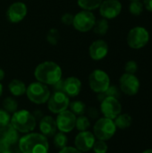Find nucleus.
<instances>
[{"mask_svg":"<svg viewBox=\"0 0 152 153\" xmlns=\"http://www.w3.org/2000/svg\"><path fill=\"white\" fill-rule=\"evenodd\" d=\"M63 72L58 64L53 61H45L39 64L34 70L35 79L46 85H54L62 79Z\"/></svg>","mask_w":152,"mask_h":153,"instance_id":"obj_1","label":"nucleus"},{"mask_svg":"<svg viewBox=\"0 0 152 153\" xmlns=\"http://www.w3.org/2000/svg\"><path fill=\"white\" fill-rule=\"evenodd\" d=\"M19 148L22 153H48L49 143L43 134L30 133L19 139Z\"/></svg>","mask_w":152,"mask_h":153,"instance_id":"obj_2","label":"nucleus"},{"mask_svg":"<svg viewBox=\"0 0 152 153\" xmlns=\"http://www.w3.org/2000/svg\"><path fill=\"white\" fill-rule=\"evenodd\" d=\"M37 119L30 111L26 109L17 110L11 117L10 125L20 133L28 134L32 132L36 127Z\"/></svg>","mask_w":152,"mask_h":153,"instance_id":"obj_3","label":"nucleus"},{"mask_svg":"<svg viewBox=\"0 0 152 153\" xmlns=\"http://www.w3.org/2000/svg\"><path fill=\"white\" fill-rule=\"evenodd\" d=\"M25 94L27 95V98L30 101L38 105L47 102L51 95L50 90L48 89L47 85L38 81L31 82L27 87Z\"/></svg>","mask_w":152,"mask_h":153,"instance_id":"obj_4","label":"nucleus"},{"mask_svg":"<svg viewBox=\"0 0 152 153\" xmlns=\"http://www.w3.org/2000/svg\"><path fill=\"white\" fill-rule=\"evenodd\" d=\"M116 132V126L114 120L101 117L99 118L93 126V134L98 140L108 141L111 139Z\"/></svg>","mask_w":152,"mask_h":153,"instance_id":"obj_5","label":"nucleus"},{"mask_svg":"<svg viewBox=\"0 0 152 153\" xmlns=\"http://www.w3.org/2000/svg\"><path fill=\"white\" fill-rule=\"evenodd\" d=\"M150 40L149 31L142 26H136L130 30L126 37L127 44L133 49H140L145 47Z\"/></svg>","mask_w":152,"mask_h":153,"instance_id":"obj_6","label":"nucleus"},{"mask_svg":"<svg viewBox=\"0 0 152 153\" xmlns=\"http://www.w3.org/2000/svg\"><path fill=\"white\" fill-rule=\"evenodd\" d=\"M89 85L92 91L98 94L102 93L110 86L109 75L101 69H96L89 76Z\"/></svg>","mask_w":152,"mask_h":153,"instance_id":"obj_7","label":"nucleus"},{"mask_svg":"<svg viewBox=\"0 0 152 153\" xmlns=\"http://www.w3.org/2000/svg\"><path fill=\"white\" fill-rule=\"evenodd\" d=\"M96 17L90 11L82 10L73 15V26L80 32H88L91 30L95 25Z\"/></svg>","mask_w":152,"mask_h":153,"instance_id":"obj_8","label":"nucleus"},{"mask_svg":"<svg viewBox=\"0 0 152 153\" xmlns=\"http://www.w3.org/2000/svg\"><path fill=\"white\" fill-rule=\"evenodd\" d=\"M70 99L63 91H54L47 100V108L54 114H59L69 108Z\"/></svg>","mask_w":152,"mask_h":153,"instance_id":"obj_9","label":"nucleus"},{"mask_svg":"<svg viewBox=\"0 0 152 153\" xmlns=\"http://www.w3.org/2000/svg\"><path fill=\"white\" fill-rule=\"evenodd\" d=\"M100 111L104 117L114 120L122 112V105L118 99L114 97H107L101 100Z\"/></svg>","mask_w":152,"mask_h":153,"instance_id":"obj_10","label":"nucleus"},{"mask_svg":"<svg viewBox=\"0 0 152 153\" xmlns=\"http://www.w3.org/2000/svg\"><path fill=\"white\" fill-rule=\"evenodd\" d=\"M140 81L134 75L125 73L119 79L120 91L128 96L136 95L140 90Z\"/></svg>","mask_w":152,"mask_h":153,"instance_id":"obj_11","label":"nucleus"},{"mask_svg":"<svg viewBox=\"0 0 152 153\" xmlns=\"http://www.w3.org/2000/svg\"><path fill=\"white\" fill-rule=\"evenodd\" d=\"M99 10L103 18L107 20L114 19L121 13L122 4L119 0H103Z\"/></svg>","mask_w":152,"mask_h":153,"instance_id":"obj_12","label":"nucleus"},{"mask_svg":"<svg viewBox=\"0 0 152 153\" xmlns=\"http://www.w3.org/2000/svg\"><path fill=\"white\" fill-rule=\"evenodd\" d=\"M75 122L76 116L67 109L57 114V117L56 119L57 129L65 134L70 133L73 130V128L75 127Z\"/></svg>","mask_w":152,"mask_h":153,"instance_id":"obj_13","label":"nucleus"},{"mask_svg":"<svg viewBox=\"0 0 152 153\" xmlns=\"http://www.w3.org/2000/svg\"><path fill=\"white\" fill-rule=\"evenodd\" d=\"M28 8L27 5L22 2H14L7 9L6 16L10 22L18 23L22 22L27 15Z\"/></svg>","mask_w":152,"mask_h":153,"instance_id":"obj_14","label":"nucleus"},{"mask_svg":"<svg viewBox=\"0 0 152 153\" xmlns=\"http://www.w3.org/2000/svg\"><path fill=\"white\" fill-rule=\"evenodd\" d=\"M96 141V137L93 133L89 131L80 132L74 140V145L77 150L82 152H87L92 149L93 144Z\"/></svg>","mask_w":152,"mask_h":153,"instance_id":"obj_15","label":"nucleus"},{"mask_svg":"<svg viewBox=\"0 0 152 153\" xmlns=\"http://www.w3.org/2000/svg\"><path fill=\"white\" fill-rule=\"evenodd\" d=\"M108 53V45L104 39H97L93 41L89 48V55L94 61L104 59Z\"/></svg>","mask_w":152,"mask_h":153,"instance_id":"obj_16","label":"nucleus"},{"mask_svg":"<svg viewBox=\"0 0 152 153\" xmlns=\"http://www.w3.org/2000/svg\"><path fill=\"white\" fill-rule=\"evenodd\" d=\"M82 91V82L75 76H70L64 79V89L63 92L65 93L69 98L77 97Z\"/></svg>","mask_w":152,"mask_h":153,"instance_id":"obj_17","label":"nucleus"},{"mask_svg":"<svg viewBox=\"0 0 152 153\" xmlns=\"http://www.w3.org/2000/svg\"><path fill=\"white\" fill-rule=\"evenodd\" d=\"M39 130L41 134L46 137L54 136L57 130L56 120L50 116H45L41 117L39 122Z\"/></svg>","mask_w":152,"mask_h":153,"instance_id":"obj_18","label":"nucleus"},{"mask_svg":"<svg viewBox=\"0 0 152 153\" xmlns=\"http://www.w3.org/2000/svg\"><path fill=\"white\" fill-rule=\"evenodd\" d=\"M0 141L6 143L10 146L13 145L19 141L18 132L11 125L2 127L0 128Z\"/></svg>","mask_w":152,"mask_h":153,"instance_id":"obj_19","label":"nucleus"},{"mask_svg":"<svg viewBox=\"0 0 152 153\" xmlns=\"http://www.w3.org/2000/svg\"><path fill=\"white\" fill-rule=\"evenodd\" d=\"M8 89L13 96L20 97L26 93L27 86L25 85V83L22 81H21L19 79H13L9 82Z\"/></svg>","mask_w":152,"mask_h":153,"instance_id":"obj_20","label":"nucleus"},{"mask_svg":"<svg viewBox=\"0 0 152 153\" xmlns=\"http://www.w3.org/2000/svg\"><path fill=\"white\" fill-rule=\"evenodd\" d=\"M115 125L116 128L125 130L126 128H129L132 125L133 118L129 114H119L115 119H114Z\"/></svg>","mask_w":152,"mask_h":153,"instance_id":"obj_21","label":"nucleus"},{"mask_svg":"<svg viewBox=\"0 0 152 153\" xmlns=\"http://www.w3.org/2000/svg\"><path fill=\"white\" fill-rule=\"evenodd\" d=\"M103 0H77V4L82 10L90 11L99 9Z\"/></svg>","mask_w":152,"mask_h":153,"instance_id":"obj_22","label":"nucleus"},{"mask_svg":"<svg viewBox=\"0 0 152 153\" xmlns=\"http://www.w3.org/2000/svg\"><path fill=\"white\" fill-rule=\"evenodd\" d=\"M108 28H109V24H108V20L105 19V18H102V19H99L98 21H96L95 25H94L92 30L97 35L103 36L108 32Z\"/></svg>","mask_w":152,"mask_h":153,"instance_id":"obj_23","label":"nucleus"},{"mask_svg":"<svg viewBox=\"0 0 152 153\" xmlns=\"http://www.w3.org/2000/svg\"><path fill=\"white\" fill-rule=\"evenodd\" d=\"M70 111L73 112L75 116H82L86 112V105L84 102L81 100H75L73 102H70L69 104Z\"/></svg>","mask_w":152,"mask_h":153,"instance_id":"obj_24","label":"nucleus"},{"mask_svg":"<svg viewBox=\"0 0 152 153\" xmlns=\"http://www.w3.org/2000/svg\"><path fill=\"white\" fill-rule=\"evenodd\" d=\"M120 95H121L120 94V90L116 86H115V85H112V86L110 85L106 91H104L102 93H99L98 100L99 101H101V100H103L107 97H114V98L119 99Z\"/></svg>","mask_w":152,"mask_h":153,"instance_id":"obj_25","label":"nucleus"},{"mask_svg":"<svg viewBox=\"0 0 152 153\" xmlns=\"http://www.w3.org/2000/svg\"><path fill=\"white\" fill-rule=\"evenodd\" d=\"M54 145L56 148L57 149H64L65 147L67 146V143H68V138L66 136V134L63 132L60 133H56V134L54 135V140H53Z\"/></svg>","mask_w":152,"mask_h":153,"instance_id":"obj_26","label":"nucleus"},{"mask_svg":"<svg viewBox=\"0 0 152 153\" xmlns=\"http://www.w3.org/2000/svg\"><path fill=\"white\" fill-rule=\"evenodd\" d=\"M3 107L4 109L9 114H13L18 110V103L12 97H7L3 100Z\"/></svg>","mask_w":152,"mask_h":153,"instance_id":"obj_27","label":"nucleus"},{"mask_svg":"<svg viewBox=\"0 0 152 153\" xmlns=\"http://www.w3.org/2000/svg\"><path fill=\"white\" fill-rule=\"evenodd\" d=\"M90 126V122L89 117L85 116H79L76 117V122H75V127L78 131L82 132V131H87V129Z\"/></svg>","mask_w":152,"mask_h":153,"instance_id":"obj_28","label":"nucleus"},{"mask_svg":"<svg viewBox=\"0 0 152 153\" xmlns=\"http://www.w3.org/2000/svg\"><path fill=\"white\" fill-rule=\"evenodd\" d=\"M144 9L143 4L139 0V1H131V4L129 5V11L133 15L138 16L140 15Z\"/></svg>","mask_w":152,"mask_h":153,"instance_id":"obj_29","label":"nucleus"},{"mask_svg":"<svg viewBox=\"0 0 152 153\" xmlns=\"http://www.w3.org/2000/svg\"><path fill=\"white\" fill-rule=\"evenodd\" d=\"M60 39V33L56 28H52L48 30L47 34V40L50 45H56Z\"/></svg>","mask_w":152,"mask_h":153,"instance_id":"obj_30","label":"nucleus"},{"mask_svg":"<svg viewBox=\"0 0 152 153\" xmlns=\"http://www.w3.org/2000/svg\"><path fill=\"white\" fill-rule=\"evenodd\" d=\"M92 149L94 151V153H107L108 147L106 141L98 140V141H95Z\"/></svg>","mask_w":152,"mask_h":153,"instance_id":"obj_31","label":"nucleus"},{"mask_svg":"<svg viewBox=\"0 0 152 153\" xmlns=\"http://www.w3.org/2000/svg\"><path fill=\"white\" fill-rule=\"evenodd\" d=\"M11 116L4 109H0V128L10 125Z\"/></svg>","mask_w":152,"mask_h":153,"instance_id":"obj_32","label":"nucleus"},{"mask_svg":"<svg viewBox=\"0 0 152 153\" xmlns=\"http://www.w3.org/2000/svg\"><path fill=\"white\" fill-rule=\"evenodd\" d=\"M137 70H138V64L133 60L128 61L125 65V71L126 74H134L137 72Z\"/></svg>","mask_w":152,"mask_h":153,"instance_id":"obj_33","label":"nucleus"},{"mask_svg":"<svg viewBox=\"0 0 152 153\" xmlns=\"http://www.w3.org/2000/svg\"><path fill=\"white\" fill-rule=\"evenodd\" d=\"M73 21V14H72L71 13H65L61 17V22L65 25H68V26L72 25Z\"/></svg>","mask_w":152,"mask_h":153,"instance_id":"obj_34","label":"nucleus"},{"mask_svg":"<svg viewBox=\"0 0 152 153\" xmlns=\"http://www.w3.org/2000/svg\"><path fill=\"white\" fill-rule=\"evenodd\" d=\"M86 112L89 116V117L92 118V119H96L99 117V111L96 108H89L88 109H86Z\"/></svg>","mask_w":152,"mask_h":153,"instance_id":"obj_35","label":"nucleus"},{"mask_svg":"<svg viewBox=\"0 0 152 153\" xmlns=\"http://www.w3.org/2000/svg\"><path fill=\"white\" fill-rule=\"evenodd\" d=\"M0 153H12L10 145L3 141H0Z\"/></svg>","mask_w":152,"mask_h":153,"instance_id":"obj_36","label":"nucleus"},{"mask_svg":"<svg viewBox=\"0 0 152 153\" xmlns=\"http://www.w3.org/2000/svg\"><path fill=\"white\" fill-rule=\"evenodd\" d=\"M53 86L54 91H63L64 89V79L59 80L57 82H56Z\"/></svg>","mask_w":152,"mask_h":153,"instance_id":"obj_37","label":"nucleus"},{"mask_svg":"<svg viewBox=\"0 0 152 153\" xmlns=\"http://www.w3.org/2000/svg\"><path fill=\"white\" fill-rule=\"evenodd\" d=\"M59 153H82V152H80L79 150H77L74 147H65L64 149L60 150Z\"/></svg>","mask_w":152,"mask_h":153,"instance_id":"obj_38","label":"nucleus"},{"mask_svg":"<svg viewBox=\"0 0 152 153\" xmlns=\"http://www.w3.org/2000/svg\"><path fill=\"white\" fill-rule=\"evenodd\" d=\"M142 4L148 11L152 12V0H143Z\"/></svg>","mask_w":152,"mask_h":153,"instance_id":"obj_39","label":"nucleus"},{"mask_svg":"<svg viewBox=\"0 0 152 153\" xmlns=\"http://www.w3.org/2000/svg\"><path fill=\"white\" fill-rule=\"evenodd\" d=\"M4 75H5V74H4V71L2 68H0V82L4 80Z\"/></svg>","mask_w":152,"mask_h":153,"instance_id":"obj_40","label":"nucleus"},{"mask_svg":"<svg viewBox=\"0 0 152 153\" xmlns=\"http://www.w3.org/2000/svg\"><path fill=\"white\" fill-rule=\"evenodd\" d=\"M2 94H3V85L0 82V97L2 96Z\"/></svg>","mask_w":152,"mask_h":153,"instance_id":"obj_41","label":"nucleus"},{"mask_svg":"<svg viewBox=\"0 0 152 153\" xmlns=\"http://www.w3.org/2000/svg\"><path fill=\"white\" fill-rule=\"evenodd\" d=\"M142 153H152V149H149V150H146V151L142 152Z\"/></svg>","mask_w":152,"mask_h":153,"instance_id":"obj_42","label":"nucleus"},{"mask_svg":"<svg viewBox=\"0 0 152 153\" xmlns=\"http://www.w3.org/2000/svg\"><path fill=\"white\" fill-rule=\"evenodd\" d=\"M130 1H139V0H130Z\"/></svg>","mask_w":152,"mask_h":153,"instance_id":"obj_43","label":"nucleus"}]
</instances>
